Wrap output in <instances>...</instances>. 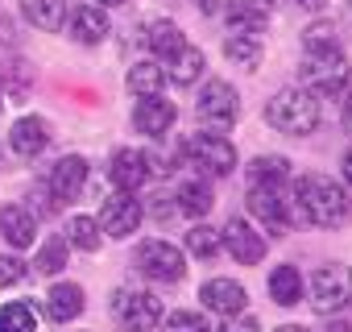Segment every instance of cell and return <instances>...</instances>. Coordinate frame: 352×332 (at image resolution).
<instances>
[{"label": "cell", "mask_w": 352, "mask_h": 332, "mask_svg": "<svg viewBox=\"0 0 352 332\" xmlns=\"http://www.w3.org/2000/svg\"><path fill=\"white\" fill-rule=\"evenodd\" d=\"M290 196L298 204V216L315 229H340L348 216H352V200L348 191L327 179V175H298L290 183Z\"/></svg>", "instance_id": "1"}, {"label": "cell", "mask_w": 352, "mask_h": 332, "mask_svg": "<svg viewBox=\"0 0 352 332\" xmlns=\"http://www.w3.org/2000/svg\"><path fill=\"white\" fill-rule=\"evenodd\" d=\"M265 121L286 137H307L319 129V100L307 87H282L265 104Z\"/></svg>", "instance_id": "2"}, {"label": "cell", "mask_w": 352, "mask_h": 332, "mask_svg": "<svg viewBox=\"0 0 352 332\" xmlns=\"http://www.w3.org/2000/svg\"><path fill=\"white\" fill-rule=\"evenodd\" d=\"M348 59L340 46H327V50H307L302 59V87L315 96V100H331V96H344L348 92Z\"/></svg>", "instance_id": "3"}, {"label": "cell", "mask_w": 352, "mask_h": 332, "mask_svg": "<svg viewBox=\"0 0 352 332\" xmlns=\"http://www.w3.org/2000/svg\"><path fill=\"white\" fill-rule=\"evenodd\" d=\"M249 216L270 237H282V233H290L294 220H302L290 187H257V183H249Z\"/></svg>", "instance_id": "4"}, {"label": "cell", "mask_w": 352, "mask_h": 332, "mask_svg": "<svg viewBox=\"0 0 352 332\" xmlns=\"http://www.w3.org/2000/svg\"><path fill=\"white\" fill-rule=\"evenodd\" d=\"M133 270L157 287H170V282H179L187 274V253L174 245V241H162V237H149L137 245L133 253Z\"/></svg>", "instance_id": "5"}, {"label": "cell", "mask_w": 352, "mask_h": 332, "mask_svg": "<svg viewBox=\"0 0 352 332\" xmlns=\"http://www.w3.org/2000/svg\"><path fill=\"white\" fill-rule=\"evenodd\" d=\"M187 158L199 166V175H208V179H228L236 166H241L236 145L224 133H208V129L187 137Z\"/></svg>", "instance_id": "6"}, {"label": "cell", "mask_w": 352, "mask_h": 332, "mask_svg": "<svg viewBox=\"0 0 352 332\" xmlns=\"http://www.w3.org/2000/svg\"><path fill=\"white\" fill-rule=\"evenodd\" d=\"M195 116H199V125H204L208 133L232 129L236 116H241V96H236V87H232L228 79H208L204 92H199V100H195Z\"/></svg>", "instance_id": "7"}, {"label": "cell", "mask_w": 352, "mask_h": 332, "mask_svg": "<svg viewBox=\"0 0 352 332\" xmlns=\"http://www.w3.org/2000/svg\"><path fill=\"white\" fill-rule=\"evenodd\" d=\"M112 315L124 332H153L162 324V299L153 291H141V287H120L112 295Z\"/></svg>", "instance_id": "8"}, {"label": "cell", "mask_w": 352, "mask_h": 332, "mask_svg": "<svg viewBox=\"0 0 352 332\" xmlns=\"http://www.w3.org/2000/svg\"><path fill=\"white\" fill-rule=\"evenodd\" d=\"M311 303L319 315H336L352 303V270L344 262H323L311 274Z\"/></svg>", "instance_id": "9"}, {"label": "cell", "mask_w": 352, "mask_h": 332, "mask_svg": "<svg viewBox=\"0 0 352 332\" xmlns=\"http://www.w3.org/2000/svg\"><path fill=\"white\" fill-rule=\"evenodd\" d=\"M100 233L104 237H116V241H124V237H133L137 229H141V220H145V204L137 200V196H129V191H116V196H108L104 204H100Z\"/></svg>", "instance_id": "10"}, {"label": "cell", "mask_w": 352, "mask_h": 332, "mask_svg": "<svg viewBox=\"0 0 352 332\" xmlns=\"http://www.w3.org/2000/svg\"><path fill=\"white\" fill-rule=\"evenodd\" d=\"M87 179H91L87 158H83V154H63V158L50 166V175H46L42 183H46V191L54 196V204H75V200L83 196Z\"/></svg>", "instance_id": "11"}, {"label": "cell", "mask_w": 352, "mask_h": 332, "mask_svg": "<svg viewBox=\"0 0 352 332\" xmlns=\"http://www.w3.org/2000/svg\"><path fill=\"white\" fill-rule=\"evenodd\" d=\"M220 245H224L228 258L241 262V266H257V262L265 258V249H270V241L261 237V229H253L245 216H232V220L220 229Z\"/></svg>", "instance_id": "12"}, {"label": "cell", "mask_w": 352, "mask_h": 332, "mask_svg": "<svg viewBox=\"0 0 352 332\" xmlns=\"http://www.w3.org/2000/svg\"><path fill=\"white\" fill-rule=\"evenodd\" d=\"M108 179L116 183V191H129V196H133V191L149 179V154L137 149V145L112 149V158H108Z\"/></svg>", "instance_id": "13"}, {"label": "cell", "mask_w": 352, "mask_h": 332, "mask_svg": "<svg viewBox=\"0 0 352 332\" xmlns=\"http://www.w3.org/2000/svg\"><path fill=\"white\" fill-rule=\"evenodd\" d=\"M199 303H204V311H216L228 320V315H241L249 307V291L236 278H208L199 287Z\"/></svg>", "instance_id": "14"}, {"label": "cell", "mask_w": 352, "mask_h": 332, "mask_svg": "<svg viewBox=\"0 0 352 332\" xmlns=\"http://www.w3.org/2000/svg\"><path fill=\"white\" fill-rule=\"evenodd\" d=\"M83 307H87V295H83V287L79 282H54L50 291H46V299H42V315L50 320V324H71V320H79L83 315Z\"/></svg>", "instance_id": "15"}, {"label": "cell", "mask_w": 352, "mask_h": 332, "mask_svg": "<svg viewBox=\"0 0 352 332\" xmlns=\"http://www.w3.org/2000/svg\"><path fill=\"white\" fill-rule=\"evenodd\" d=\"M9 145H13V154L17 158H38L46 145H50V121L46 116H38V112H25V116H17L13 121V129H9Z\"/></svg>", "instance_id": "16"}, {"label": "cell", "mask_w": 352, "mask_h": 332, "mask_svg": "<svg viewBox=\"0 0 352 332\" xmlns=\"http://www.w3.org/2000/svg\"><path fill=\"white\" fill-rule=\"evenodd\" d=\"M179 121V108H174L166 96H149V100H137L133 104V129L145 133V137H166Z\"/></svg>", "instance_id": "17"}, {"label": "cell", "mask_w": 352, "mask_h": 332, "mask_svg": "<svg viewBox=\"0 0 352 332\" xmlns=\"http://www.w3.org/2000/svg\"><path fill=\"white\" fill-rule=\"evenodd\" d=\"M67 21H71V34H75L79 46H100L112 34V21H108L104 5H79V9L67 13Z\"/></svg>", "instance_id": "18"}, {"label": "cell", "mask_w": 352, "mask_h": 332, "mask_svg": "<svg viewBox=\"0 0 352 332\" xmlns=\"http://www.w3.org/2000/svg\"><path fill=\"white\" fill-rule=\"evenodd\" d=\"M0 237L13 249H30L38 241V216L25 204H5L0 208Z\"/></svg>", "instance_id": "19"}, {"label": "cell", "mask_w": 352, "mask_h": 332, "mask_svg": "<svg viewBox=\"0 0 352 332\" xmlns=\"http://www.w3.org/2000/svg\"><path fill=\"white\" fill-rule=\"evenodd\" d=\"M170 200H174V208H179L183 216H191V220H204L216 208V196H212V187H208L204 175H187L179 187H174Z\"/></svg>", "instance_id": "20"}, {"label": "cell", "mask_w": 352, "mask_h": 332, "mask_svg": "<svg viewBox=\"0 0 352 332\" xmlns=\"http://www.w3.org/2000/svg\"><path fill=\"white\" fill-rule=\"evenodd\" d=\"M274 13V0H232L224 9V21L232 34H261Z\"/></svg>", "instance_id": "21"}, {"label": "cell", "mask_w": 352, "mask_h": 332, "mask_svg": "<svg viewBox=\"0 0 352 332\" xmlns=\"http://www.w3.org/2000/svg\"><path fill=\"white\" fill-rule=\"evenodd\" d=\"M166 67V83H174V87H195V79H204V71H208V59H204V50L199 46H183L179 54H174L170 63H162Z\"/></svg>", "instance_id": "22"}, {"label": "cell", "mask_w": 352, "mask_h": 332, "mask_svg": "<svg viewBox=\"0 0 352 332\" xmlns=\"http://www.w3.org/2000/svg\"><path fill=\"white\" fill-rule=\"evenodd\" d=\"M124 83H129V92H133L137 100L162 96V92H166V67H162L157 59H141V63H133V67H129Z\"/></svg>", "instance_id": "23"}, {"label": "cell", "mask_w": 352, "mask_h": 332, "mask_svg": "<svg viewBox=\"0 0 352 332\" xmlns=\"http://www.w3.org/2000/svg\"><path fill=\"white\" fill-rule=\"evenodd\" d=\"M249 183H257V187H290L294 183L290 158H282V154H257L249 162Z\"/></svg>", "instance_id": "24"}, {"label": "cell", "mask_w": 352, "mask_h": 332, "mask_svg": "<svg viewBox=\"0 0 352 332\" xmlns=\"http://www.w3.org/2000/svg\"><path fill=\"white\" fill-rule=\"evenodd\" d=\"M145 46L157 63H170L174 54H179L187 46V34L174 25V21H149V34H145Z\"/></svg>", "instance_id": "25"}, {"label": "cell", "mask_w": 352, "mask_h": 332, "mask_svg": "<svg viewBox=\"0 0 352 332\" xmlns=\"http://www.w3.org/2000/svg\"><path fill=\"white\" fill-rule=\"evenodd\" d=\"M21 13H25V21L34 25V30H42V34H54V30H63L67 25V0H21Z\"/></svg>", "instance_id": "26"}, {"label": "cell", "mask_w": 352, "mask_h": 332, "mask_svg": "<svg viewBox=\"0 0 352 332\" xmlns=\"http://www.w3.org/2000/svg\"><path fill=\"white\" fill-rule=\"evenodd\" d=\"M270 299L278 303V307H294V303H302V274H298V266H274L270 270Z\"/></svg>", "instance_id": "27"}, {"label": "cell", "mask_w": 352, "mask_h": 332, "mask_svg": "<svg viewBox=\"0 0 352 332\" xmlns=\"http://www.w3.org/2000/svg\"><path fill=\"white\" fill-rule=\"evenodd\" d=\"M38 328H42V311L30 299L0 303V332H38Z\"/></svg>", "instance_id": "28"}, {"label": "cell", "mask_w": 352, "mask_h": 332, "mask_svg": "<svg viewBox=\"0 0 352 332\" xmlns=\"http://www.w3.org/2000/svg\"><path fill=\"white\" fill-rule=\"evenodd\" d=\"M224 59L236 63V67H245V71L261 67V59H265L261 34H228V38H224Z\"/></svg>", "instance_id": "29"}, {"label": "cell", "mask_w": 352, "mask_h": 332, "mask_svg": "<svg viewBox=\"0 0 352 332\" xmlns=\"http://www.w3.org/2000/svg\"><path fill=\"white\" fill-rule=\"evenodd\" d=\"M63 241H67L71 249H79V253H100V245H104L100 220H96V216H71Z\"/></svg>", "instance_id": "30"}, {"label": "cell", "mask_w": 352, "mask_h": 332, "mask_svg": "<svg viewBox=\"0 0 352 332\" xmlns=\"http://www.w3.org/2000/svg\"><path fill=\"white\" fill-rule=\"evenodd\" d=\"M67 258H71V245H67L63 233H58V237H50V241L34 253V270H38V274H58V270L67 266Z\"/></svg>", "instance_id": "31"}, {"label": "cell", "mask_w": 352, "mask_h": 332, "mask_svg": "<svg viewBox=\"0 0 352 332\" xmlns=\"http://www.w3.org/2000/svg\"><path fill=\"white\" fill-rule=\"evenodd\" d=\"M220 249H224V245H220V229L195 220L191 233H187V253H195V258H216Z\"/></svg>", "instance_id": "32"}, {"label": "cell", "mask_w": 352, "mask_h": 332, "mask_svg": "<svg viewBox=\"0 0 352 332\" xmlns=\"http://www.w3.org/2000/svg\"><path fill=\"white\" fill-rule=\"evenodd\" d=\"M162 332H212V324H208V315H204V311L183 307V311L162 315Z\"/></svg>", "instance_id": "33"}, {"label": "cell", "mask_w": 352, "mask_h": 332, "mask_svg": "<svg viewBox=\"0 0 352 332\" xmlns=\"http://www.w3.org/2000/svg\"><path fill=\"white\" fill-rule=\"evenodd\" d=\"M30 274V266L17 258V253H0V291H9V287H17L21 278Z\"/></svg>", "instance_id": "34"}, {"label": "cell", "mask_w": 352, "mask_h": 332, "mask_svg": "<svg viewBox=\"0 0 352 332\" xmlns=\"http://www.w3.org/2000/svg\"><path fill=\"white\" fill-rule=\"evenodd\" d=\"M302 46H307V50H327V46H336V30H331L327 21H315V25H307Z\"/></svg>", "instance_id": "35"}, {"label": "cell", "mask_w": 352, "mask_h": 332, "mask_svg": "<svg viewBox=\"0 0 352 332\" xmlns=\"http://www.w3.org/2000/svg\"><path fill=\"white\" fill-rule=\"evenodd\" d=\"M216 332H261V320H257V315H245V311H241V315H228V320H224V324H220Z\"/></svg>", "instance_id": "36"}, {"label": "cell", "mask_w": 352, "mask_h": 332, "mask_svg": "<svg viewBox=\"0 0 352 332\" xmlns=\"http://www.w3.org/2000/svg\"><path fill=\"white\" fill-rule=\"evenodd\" d=\"M340 121H344V129L352 133V87L344 92V108H340Z\"/></svg>", "instance_id": "37"}, {"label": "cell", "mask_w": 352, "mask_h": 332, "mask_svg": "<svg viewBox=\"0 0 352 332\" xmlns=\"http://www.w3.org/2000/svg\"><path fill=\"white\" fill-rule=\"evenodd\" d=\"M340 166H344V179H348V183H352V149H348V154H344V162H340Z\"/></svg>", "instance_id": "38"}, {"label": "cell", "mask_w": 352, "mask_h": 332, "mask_svg": "<svg viewBox=\"0 0 352 332\" xmlns=\"http://www.w3.org/2000/svg\"><path fill=\"white\" fill-rule=\"evenodd\" d=\"M298 5H302V9H311V13H315V9H327V0H298Z\"/></svg>", "instance_id": "39"}, {"label": "cell", "mask_w": 352, "mask_h": 332, "mask_svg": "<svg viewBox=\"0 0 352 332\" xmlns=\"http://www.w3.org/2000/svg\"><path fill=\"white\" fill-rule=\"evenodd\" d=\"M274 332H311V328H302V324H282V328H274Z\"/></svg>", "instance_id": "40"}, {"label": "cell", "mask_w": 352, "mask_h": 332, "mask_svg": "<svg viewBox=\"0 0 352 332\" xmlns=\"http://www.w3.org/2000/svg\"><path fill=\"white\" fill-rule=\"evenodd\" d=\"M199 9H204V13H216V9H220V0H199Z\"/></svg>", "instance_id": "41"}, {"label": "cell", "mask_w": 352, "mask_h": 332, "mask_svg": "<svg viewBox=\"0 0 352 332\" xmlns=\"http://www.w3.org/2000/svg\"><path fill=\"white\" fill-rule=\"evenodd\" d=\"M327 332H352V324H327Z\"/></svg>", "instance_id": "42"}, {"label": "cell", "mask_w": 352, "mask_h": 332, "mask_svg": "<svg viewBox=\"0 0 352 332\" xmlns=\"http://www.w3.org/2000/svg\"><path fill=\"white\" fill-rule=\"evenodd\" d=\"M100 5H104V9H112V5H124V0H100Z\"/></svg>", "instance_id": "43"}, {"label": "cell", "mask_w": 352, "mask_h": 332, "mask_svg": "<svg viewBox=\"0 0 352 332\" xmlns=\"http://www.w3.org/2000/svg\"><path fill=\"white\" fill-rule=\"evenodd\" d=\"M71 332H87V328H71Z\"/></svg>", "instance_id": "44"}, {"label": "cell", "mask_w": 352, "mask_h": 332, "mask_svg": "<svg viewBox=\"0 0 352 332\" xmlns=\"http://www.w3.org/2000/svg\"><path fill=\"white\" fill-rule=\"evenodd\" d=\"M0 108H5V96H0Z\"/></svg>", "instance_id": "45"}]
</instances>
